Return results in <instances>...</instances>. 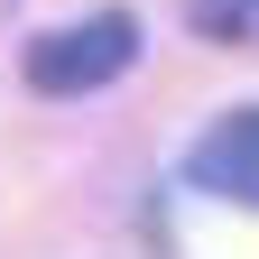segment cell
Instances as JSON below:
<instances>
[{
  "instance_id": "6da1fadb",
  "label": "cell",
  "mask_w": 259,
  "mask_h": 259,
  "mask_svg": "<svg viewBox=\"0 0 259 259\" xmlns=\"http://www.w3.org/2000/svg\"><path fill=\"white\" fill-rule=\"evenodd\" d=\"M130 56H139V19H130V10H93V19H74V28L28 37L19 74H28V93L74 102V93H102L111 74H130Z\"/></svg>"
},
{
  "instance_id": "7a4b0ae2",
  "label": "cell",
  "mask_w": 259,
  "mask_h": 259,
  "mask_svg": "<svg viewBox=\"0 0 259 259\" xmlns=\"http://www.w3.org/2000/svg\"><path fill=\"white\" fill-rule=\"evenodd\" d=\"M185 185L222 194V204H259V111H222L185 148Z\"/></svg>"
},
{
  "instance_id": "3957f363",
  "label": "cell",
  "mask_w": 259,
  "mask_h": 259,
  "mask_svg": "<svg viewBox=\"0 0 259 259\" xmlns=\"http://www.w3.org/2000/svg\"><path fill=\"white\" fill-rule=\"evenodd\" d=\"M185 19L204 28V37H222V47H250L259 37V0H185Z\"/></svg>"
}]
</instances>
